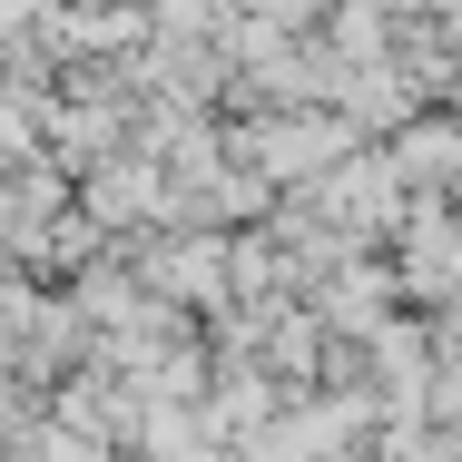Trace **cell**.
<instances>
[{
	"mask_svg": "<svg viewBox=\"0 0 462 462\" xmlns=\"http://www.w3.org/2000/svg\"><path fill=\"white\" fill-rule=\"evenodd\" d=\"M345 158H365L355 148V128L335 118V108H266V118H246V128H226V168H246V178L266 187H325Z\"/></svg>",
	"mask_w": 462,
	"mask_h": 462,
	"instance_id": "6da1fadb",
	"label": "cell"
},
{
	"mask_svg": "<svg viewBox=\"0 0 462 462\" xmlns=\"http://www.w3.org/2000/svg\"><path fill=\"white\" fill-rule=\"evenodd\" d=\"M128 276L148 285L168 315H236V246L226 236H148L128 246Z\"/></svg>",
	"mask_w": 462,
	"mask_h": 462,
	"instance_id": "7a4b0ae2",
	"label": "cell"
}]
</instances>
